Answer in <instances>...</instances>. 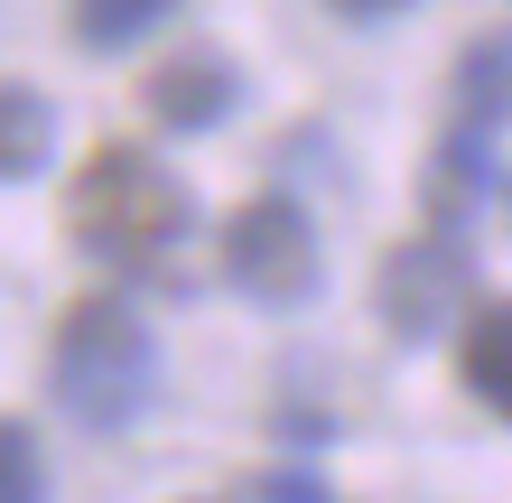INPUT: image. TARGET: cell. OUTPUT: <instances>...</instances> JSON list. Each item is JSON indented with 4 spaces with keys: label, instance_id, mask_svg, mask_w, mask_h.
<instances>
[{
    "label": "cell",
    "instance_id": "obj_7",
    "mask_svg": "<svg viewBox=\"0 0 512 503\" xmlns=\"http://www.w3.org/2000/svg\"><path fill=\"white\" fill-rule=\"evenodd\" d=\"M457 382H466V392L494 410V420H512V299H466Z\"/></svg>",
    "mask_w": 512,
    "mask_h": 503
},
{
    "label": "cell",
    "instance_id": "obj_9",
    "mask_svg": "<svg viewBox=\"0 0 512 503\" xmlns=\"http://www.w3.org/2000/svg\"><path fill=\"white\" fill-rule=\"evenodd\" d=\"M56 150V103L38 84H0V187H19V177H38Z\"/></svg>",
    "mask_w": 512,
    "mask_h": 503
},
{
    "label": "cell",
    "instance_id": "obj_3",
    "mask_svg": "<svg viewBox=\"0 0 512 503\" xmlns=\"http://www.w3.org/2000/svg\"><path fill=\"white\" fill-rule=\"evenodd\" d=\"M224 280L243 289L252 308H308L326 289V252H317L308 205L280 196V187H261L252 205H233V224H224Z\"/></svg>",
    "mask_w": 512,
    "mask_h": 503
},
{
    "label": "cell",
    "instance_id": "obj_11",
    "mask_svg": "<svg viewBox=\"0 0 512 503\" xmlns=\"http://www.w3.org/2000/svg\"><path fill=\"white\" fill-rule=\"evenodd\" d=\"M47 494V466H38V438L19 420H0V503H38Z\"/></svg>",
    "mask_w": 512,
    "mask_h": 503
},
{
    "label": "cell",
    "instance_id": "obj_6",
    "mask_svg": "<svg viewBox=\"0 0 512 503\" xmlns=\"http://www.w3.org/2000/svg\"><path fill=\"white\" fill-rule=\"evenodd\" d=\"M494 131L485 122H457L438 140V159H429V224H447V233H466L475 215L494 205Z\"/></svg>",
    "mask_w": 512,
    "mask_h": 503
},
{
    "label": "cell",
    "instance_id": "obj_4",
    "mask_svg": "<svg viewBox=\"0 0 512 503\" xmlns=\"http://www.w3.org/2000/svg\"><path fill=\"white\" fill-rule=\"evenodd\" d=\"M466 299H475V252H466V233H447V224H419L410 243L382 261V280H373V308H382L391 345L447 336L466 317Z\"/></svg>",
    "mask_w": 512,
    "mask_h": 503
},
{
    "label": "cell",
    "instance_id": "obj_10",
    "mask_svg": "<svg viewBox=\"0 0 512 503\" xmlns=\"http://www.w3.org/2000/svg\"><path fill=\"white\" fill-rule=\"evenodd\" d=\"M66 10H75V47L122 56V47H140L159 19H177V0H66Z\"/></svg>",
    "mask_w": 512,
    "mask_h": 503
},
{
    "label": "cell",
    "instance_id": "obj_14",
    "mask_svg": "<svg viewBox=\"0 0 512 503\" xmlns=\"http://www.w3.org/2000/svg\"><path fill=\"white\" fill-rule=\"evenodd\" d=\"M326 10H345V19H391V10H410V0H326Z\"/></svg>",
    "mask_w": 512,
    "mask_h": 503
},
{
    "label": "cell",
    "instance_id": "obj_5",
    "mask_svg": "<svg viewBox=\"0 0 512 503\" xmlns=\"http://www.w3.org/2000/svg\"><path fill=\"white\" fill-rule=\"evenodd\" d=\"M140 103H149V122L159 131H224L233 122V103H243V66H233L224 47H177L168 66H149L140 84Z\"/></svg>",
    "mask_w": 512,
    "mask_h": 503
},
{
    "label": "cell",
    "instance_id": "obj_1",
    "mask_svg": "<svg viewBox=\"0 0 512 503\" xmlns=\"http://www.w3.org/2000/svg\"><path fill=\"white\" fill-rule=\"evenodd\" d=\"M66 233H75L84 261H103L122 280H177V252L196 243V196L149 150L103 140L66 187Z\"/></svg>",
    "mask_w": 512,
    "mask_h": 503
},
{
    "label": "cell",
    "instance_id": "obj_2",
    "mask_svg": "<svg viewBox=\"0 0 512 503\" xmlns=\"http://www.w3.org/2000/svg\"><path fill=\"white\" fill-rule=\"evenodd\" d=\"M47 392L84 438H122L159 401V336L131 299H75L47 345Z\"/></svg>",
    "mask_w": 512,
    "mask_h": 503
},
{
    "label": "cell",
    "instance_id": "obj_13",
    "mask_svg": "<svg viewBox=\"0 0 512 503\" xmlns=\"http://www.w3.org/2000/svg\"><path fill=\"white\" fill-rule=\"evenodd\" d=\"M280 429H289V438H326L336 420H326V410H280Z\"/></svg>",
    "mask_w": 512,
    "mask_h": 503
},
{
    "label": "cell",
    "instance_id": "obj_8",
    "mask_svg": "<svg viewBox=\"0 0 512 503\" xmlns=\"http://www.w3.org/2000/svg\"><path fill=\"white\" fill-rule=\"evenodd\" d=\"M457 122H485V131L512 122V19L485 28V38H466V56H457Z\"/></svg>",
    "mask_w": 512,
    "mask_h": 503
},
{
    "label": "cell",
    "instance_id": "obj_12",
    "mask_svg": "<svg viewBox=\"0 0 512 503\" xmlns=\"http://www.w3.org/2000/svg\"><path fill=\"white\" fill-rule=\"evenodd\" d=\"M224 494H243V503H326V476L317 466H261V476H233Z\"/></svg>",
    "mask_w": 512,
    "mask_h": 503
}]
</instances>
